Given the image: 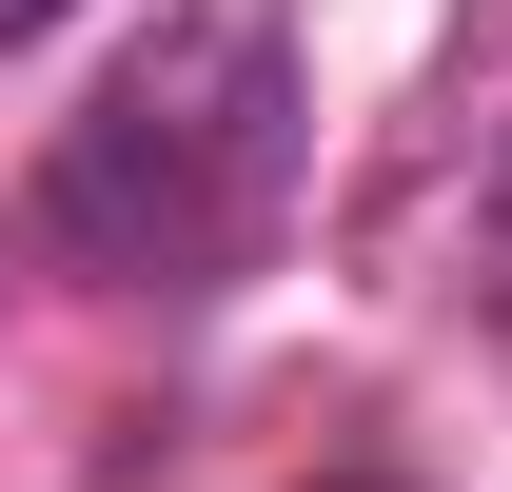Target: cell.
<instances>
[{"label": "cell", "instance_id": "1", "mask_svg": "<svg viewBox=\"0 0 512 492\" xmlns=\"http://www.w3.org/2000/svg\"><path fill=\"white\" fill-rule=\"evenodd\" d=\"M276 178H296V40L237 20V0H197V20H158L60 119L40 237L79 276H119V296H197V276H237L276 237Z\"/></svg>", "mask_w": 512, "mask_h": 492}, {"label": "cell", "instance_id": "2", "mask_svg": "<svg viewBox=\"0 0 512 492\" xmlns=\"http://www.w3.org/2000/svg\"><path fill=\"white\" fill-rule=\"evenodd\" d=\"M493 335H512V178H493Z\"/></svg>", "mask_w": 512, "mask_h": 492}, {"label": "cell", "instance_id": "3", "mask_svg": "<svg viewBox=\"0 0 512 492\" xmlns=\"http://www.w3.org/2000/svg\"><path fill=\"white\" fill-rule=\"evenodd\" d=\"M40 20H79V0H0V40H40Z\"/></svg>", "mask_w": 512, "mask_h": 492}, {"label": "cell", "instance_id": "4", "mask_svg": "<svg viewBox=\"0 0 512 492\" xmlns=\"http://www.w3.org/2000/svg\"><path fill=\"white\" fill-rule=\"evenodd\" d=\"M335 492H394V473H335Z\"/></svg>", "mask_w": 512, "mask_h": 492}]
</instances>
